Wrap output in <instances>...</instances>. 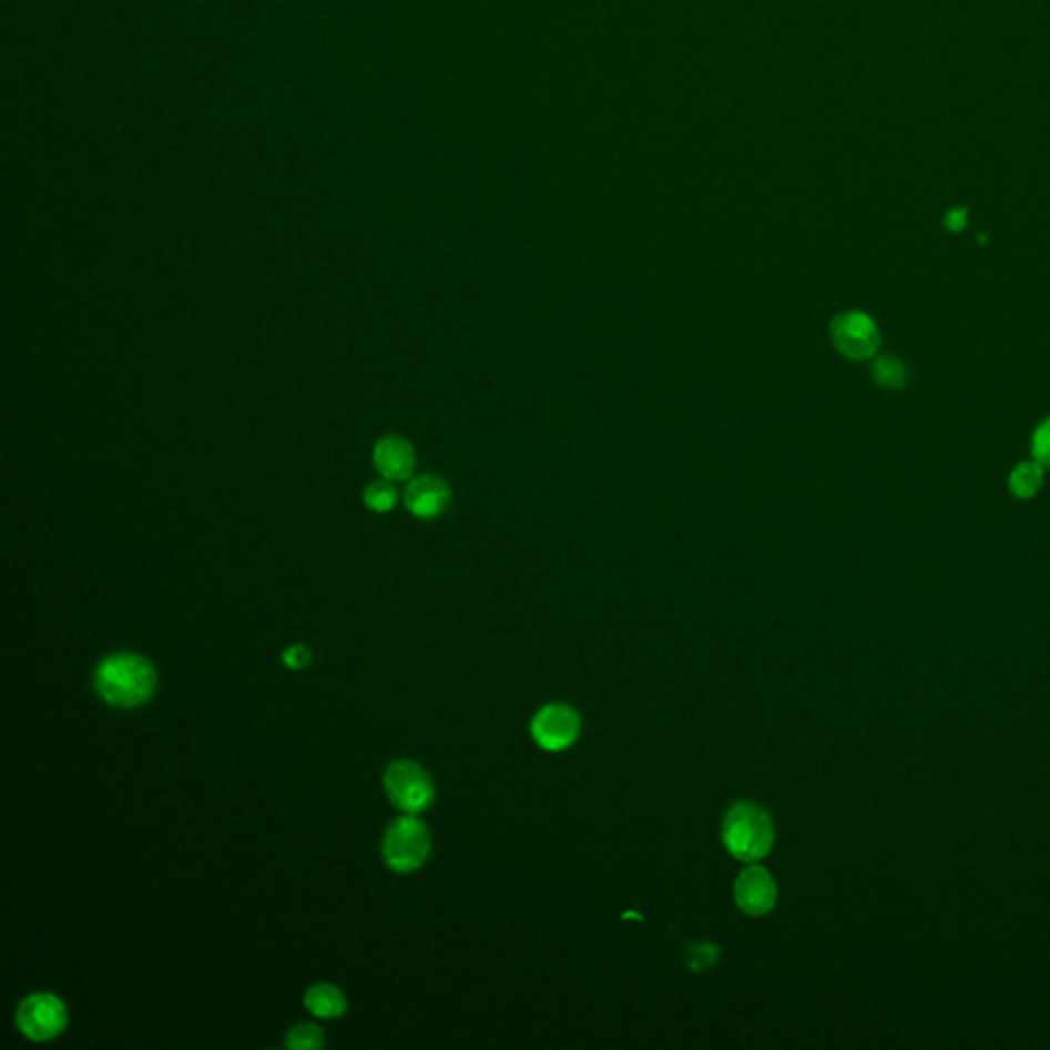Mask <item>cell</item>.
Here are the masks:
<instances>
[{"instance_id":"cell-1","label":"cell","mask_w":1050,"mask_h":1050,"mask_svg":"<svg viewBox=\"0 0 1050 1050\" xmlns=\"http://www.w3.org/2000/svg\"><path fill=\"white\" fill-rule=\"evenodd\" d=\"M99 696L120 709H136L151 700L156 687V673L151 663L140 655L108 656L95 671Z\"/></svg>"},{"instance_id":"cell-2","label":"cell","mask_w":1050,"mask_h":1050,"mask_svg":"<svg viewBox=\"0 0 1050 1050\" xmlns=\"http://www.w3.org/2000/svg\"><path fill=\"white\" fill-rule=\"evenodd\" d=\"M774 823L764 806L737 803L723 820V844L733 858L757 864L774 847Z\"/></svg>"},{"instance_id":"cell-3","label":"cell","mask_w":1050,"mask_h":1050,"mask_svg":"<svg viewBox=\"0 0 1050 1050\" xmlns=\"http://www.w3.org/2000/svg\"><path fill=\"white\" fill-rule=\"evenodd\" d=\"M431 837L419 818L400 817L384 835L383 854L386 864L396 873H415L429 858Z\"/></svg>"},{"instance_id":"cell-4","label":"cell","mask_w":1050,"mask_h":1050,"mask_svg":"<svg viewBox=\"0 0 1050 1050\" xmlns=\"http://www.w3.org/2000/svg\"><path fill=\"white\" fill-rule=\"evenodd\" d=\"M384 786L388 798L409 815L424 813L436 798V784L431 776L425 772V767L409 760L395 762L386 769Z\"/></svg>"},{"instance_id":"cell-5","label":"cell","mask_w":1050,"mask_h":1050,"mask_svg":"<svg viewBox=\"0 0 1050 1050\" xmlns=\"http://www.w3.org/2000/svg\"><path fill=\"white\" fill-rule=\"evenodd\" d=\"M829 333L833 347L854 361L873 359L880 349V330L876 327L873 316L862 310L837 314L832 320Z\"/></svg>"},{"instance_id":"cell-6","label":"cell","mask_w":1050,"mask_h":1050,"mask_svg":"<svg viewBox=\"0 0 1050 1050\" xmlns=\"http://www.w3.org/2000/svg\"><path fill=\"white\" fill-rule=\"evenodd\" d=\"M67 1008L52 993H35L21 1001L17 1010L19 1030L35 1042L55 1038L67 1026Z\"/></svg>"},{"instance_id":"cell-7","label":"cell","mask_w":1050,"mask_h":1050,"mask_svg":"<svg viewBox=\"0 0 1050 1050\" xmlns=\"http://www.w3.org/2000/svg\"><path fill=\"white\" fill-rule=\"evenodd\" d=\"M530 733L538 747L559 753L569 750L581 735V716L567 704H548L533 716Z\"/></svg>"},{"instance_id":"cell-8","label":"cell","mask_w":1050,"mask_h":1050,"mask_svg":"<svg viewBox=\"0 0 1050 1050\" xmlns=\"http://www.w3.org/2000/svg\"><path fill=\"white\" fill-rule=\"evenodd\" d=\"M735 900L738 909L751 917H764L776 907L778 885L764 866L751 864L738 874L735 883Z\"/></svg>"},{"instance_id":"cell-9","label":"cell","mask_w":1050,"mask_h":1050,"mask_svg":"<svg viewBox=\"0 0 1050 1050\" xmlns=\"http://www.w3.org/2000/svg\"><path fill=\"white\" fill-rule=\"evenodd\" d=\"M451 491L446 480L424 475L410 480L405 491V503L415 518L436 519L450 506Z\"/></svg>"},{"instance_id":"cell-10","label":"cell","mask_w":1050,"mask_h":1050,"mask_svg":"<svg viewBox=\"0 0 1050 1050\" xmlns=\"http://www.w3.org/2000/svg\"><path fill=\"white\" fill-rule=\"evenodd\" d=\"M374 466L386 480H407L415 470V450L402 437H384L374 448Z\"/></svg>"},{"instance_id":"cell-11","label":"cell","mask_w":1050,"mask_h":1050,"mask_svg":"<svg viewBox=\"0 0 1050 1050\" xmlns=\"http://www.w3.org/2000/svg\"><path fill=\"white\" fill-rule=\"evenodd\" d=\"M306 1008L313 1011L316 1018H339L347 1010V999L335 985L318 982L306 993Z\"/></svg>"},{"instance_id":"cell-12","label":"cell","mask_w":1050,"mask_h":1050,"mask_svg":"<svg viewBox=\"0 0 1050 1050\" xmlns=\"http://www.w3.org/2000/svg\"><path fill=\"white\" fill-rule=\"evenodd\" d=\"M1044 466L1038 465L1037 460H1028L1022 465L1016 466L1011 470L1008 487L1016 499H1032L1037 497L1042 485H1044Z\"/></svg>"},{"instance_id":"cell-13","label":"cell","mask_w":1050,"mask_h":1050,"mask_svg":"<svg viewBox=\"0 0 1050 1050\" xmlns=\"http://www.w3.org/2000/svg\"><path fill=\"white\" fill-rule=\"evenodd\" d=\"M873 380L878 384L880 388H887V390H900L907 386V380H909V369L907 366L897 359V357H890V355H883L874 361L873 366Z\"/></svg>"},{"instance_id":"cell-14","label":"cell","mask_w":1050,"mask_h":1050,"mask_svg":"<svg viewBox=\"0 0 1050 1050\" xmlns=\"http://www.w3.org/2000/svg\"><path fill=\"white\" fill-rule=\"evenodd\" d=\"M398 492L393 487V480H376L364 492V503L376 513H386L396 506Z\"/></svg>"},{"instance_id":"cell-15","label":"cell","mask_w":1050,"mask_h":1050,"mask_svg":"<svg viewBox=\"0 0 1050 1050\" xmlns=\"http://www.w3.org/2000/svg\"><path fill=\"white\" fill-rule=\"evenodd\" d=\"M718 956H721V950L712 941H692L685 950V962L690 969L704 972L718 962Z\"/></svg>"},{"instance_id":"cell-16","label":"cell","mask_w":1050,"mask_h":1050,"mask_svg":"<svg viewBox=\"0 0 1050 1050\" xmlns=\"http://www.w3.org/2000/svg\"><path fill=\"white\" fill-rule=\"evenodd\" d=\"M325 1038L318 1026L313 1023H300L287 1034V1047L289 1049H323Z\"/></svg>"},{"instance_id":"cell-17","label":"cell","mask_w":1050,"mask_h":1050,"mask_svg":"<svg viewBox=\"0 0 1050 1050\" xmlns=\"http://www.w3.org/2000/svg\"><path fill=\"white\" fill-rule=\"evenodd\" d=\"M1032 456L1038 465L1050 468V417L1038 425L1032 436Z\"/></svg>"},{"instance_id":"cell-18","label":"cell","mask_w":1050,"mask_h":1050,"mask_svg":"<svg viewBox=\"0 0 1050 1050\" xmlns=\"http://www.w3.org/2000/svg\"><path fill=\"white\" fill-rule=\"evenodd\" d=\"M310 659H313V653L304 644H294L284 653V663L292 669L306 667L310 663Z\"/></svg>"},{"instance_id":"cell-19","label":"cell","mask_w":1050,"mask_h":1050,"mask_svg":"<svg viewBox=\"0 0 1050 1050\" xmlns=\"http://www.w3.org/2000/svg\"><path fill=\"white\" fill-rule=\"evenodd\" d=\"M944 224H946V228H948V231H952V233H960V231H965V228H967V210H965V207H960V210H952V212H948V216H946V220H944Z\"/></svg>"}]
</instances>
